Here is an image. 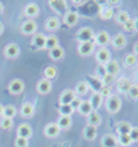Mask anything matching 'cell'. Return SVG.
I'll return each instance as SVG.
<instances>
[{"mask_svg":"<svg viewBox=\"0 0 138 147\" xmlns=\"http://www.w3.org/2000/svg\"><path fill=\"white\" fill-rule=\"evenodd\" d=\"M105 107L111 114H116L119 110L122 109V99H120V96L116 95V94H112L109 98H106Z\"/></svg>","mask_w":138,"mask_h":147,"instance_id":"obj_1","label":"cell"},{"mask_svg":"<svg viewBox=\"0 0 138 147\" xmlns=\"http://www.w3.org/2000/svg\"><path fill=\"white\" fill-rule=\"evenodd\" d=\"M111 34L106 32V30H99L94 34V40H92V43L95 45H98L101 48H105L108 44H111Z\"/></svg>","mask_w":138,"mask_h":147,"instance_id":"obj_2","label":"cell"},{"mask_svg":"<svg viewBox=\"0 0 138 147\" xmlns=\"http://www.w3.org/2000/svg\"><path fill=\"white\" fill-rule=\"evenodd\" d=\"M94 30H92L90 26H84L77 30L76 33V40L79 43H87V41H92L94 40Z\"/></svg>","mask_w":138,"mask_h":147,"instance_id":"obj_3","label":"cell"},{"mask_svg":"<svg viewBox=\"0 0 138 147\" xmlns=\"http://www.w3.org/2000/svg\"><path fill=\"white\" fill-rule=\"evenodd\" d=\"M21 33L25 36H33L36 30H37V24L35 19H27L21 24Z\"/></svg>","mask_w":138,"mask_h":147,"instance_id":"obj_4","label":"cell"},{"mask_svg":"<svg viewBox=\"0 0 138 147\" xmlns=\"http://www.w3.org/2000/svg\"><path fill=\"white\" fill-rule=\"evenodd\" d=\"M25 91V83L21 78H13L8 84V92L11 95H21Z\"/></svg>","mask_w":138,"mask_h":147,"instance_id":"obj_5","label":"cell"},{"mask_svg":"<svg viewBox=\"0 0 138 147\" xmlns=\"http://www.w3.org/2000/svg\"><path fill=\"white\" fill-rule=\"evenodd\" d=\"M111 59H112V55L108 48H99L98 51L95 52V61H97V63L99 66H105Z\"/></svg>","mask_w":138,"mask_h":147,"instance_id":"obj_6","label":"cell"},{"mask_svg":"<svg viewBox=\"0 0 138 147\" xmlns=\"http://www.w3.org/2000/svg\"><path fill=\"white\" fill-rule=\"evenodd\" d=\"M3 54H4V57H6L7 59H15V58L20 57V54H21L20 45L15 44V43H10V44H7L6 47H4Z\"/></svg>","mask_w":138,"mask_h":147,"instance_id":"obj_7","label":"cell"},{"mask_svg":"<svg viewBox=\"0 0 138 147\" xmlns=\"http://www.w3.org/2000/svg\"><path fill=\"white\" fill-rule=\"evenodd\" d=\"M94 50H95V44L92 41L79 43V45H77V54L80 57H90L91 54H94Z\"/></svg>","mask_w":138,"mask_h":147,"instance_id":"obj_8","label":"cell"},{"mask_svg":"<svg viewBox=\"0 0 138 147\" xmlns=\"http://www.w3.org/2000/svg\"><path fill=\"white\" fill-rule=\"evenodd\" d=\"M46 38L47 36L43 33H35L31 40V44L35 50H46Z\"/></svg>","mask_w":138,"mask_h":147,"instance_id":"obj_9","label":"cell"},{"mask_svg":"<svg viewBox=\"0 0 138 147\" xmlns=\"http://www.w3.org/2000/svg\"><path fill=\"white\" fill-rule=\"evenodd\" d=\"M111 44L115 50H123L127 45V37L124 33H116L113 37L111 38Z\"/></svg>","mask_w":138,"mask_h":147,"instance_id":"obj_10","label":"cell"},{"mask_svg":"<svg viewBox=\"0 0 138 147\" xmlns=\"http://www.w3.org/2000/svg\"><path fill=\"white\" fill-rule=\"evenodd\" d=\"M53 90V83L50 81V80H46L44 77L37 81V85H36V91L39 92L40 95H47V94H50Z\"/></svg>","mask_w":138,"mask_h":147,"instance_id":"obj_11","label":"cell"},{"mask_svg":"<svg viewBox=\"0 0 138 147\" xmlns=\"http://www.w3.org/2000/svg\"><path fill=\"white\" fill-rule=\"evenodd\" d=\"M24 14L28 19H35L39 17L40 14V7L36 3H28L25 8H24Z\"/></svg>","mask_w":138,"mask_h":147,"instance_id":"obj_12","label":"cell"},{"mask_svg":"<svg viewBox=\"0 0 138 147\" xmlns=\"http://www.w3.org/2000/svg\"><path fill=\"white\" fill-rule=\"evenodd\" d=\"M59 132H61V129H59V127L57 125V122H50V124H47L46 127H44V129H43L44 136L48 138V139L57 138L59 135Z\"/></svg>","mask_w":138,"mask_h":147,"instance_id":"obj_13","label":"cell"},{"mask_svg":"<svg viewBox=\"0 0 138 147\" xmlns=\"http://www.w3.org/2000/svg\"><path fill=\"white\" fill-rule=\"evenodd\" d=\"M32 134H33V129L28 122H22V124L18 125V128H17V136H18V138H24V139H28V140H29V138L32 136Z\"/></svg>","mask_w":138,"mask_h":147,"instance_id":"obj_14","label":"cell"},{"mask_svg":"<svg viewBox=\"0 0 138 147\" xmlns=\"http://www.w3.org/2000/svg\"><path fill=\"white\" fill-rule=\"evenodd\" d=\"M76 98H77V96H76V94H75L73 90H64L61 92V95H59V105H61V106H62V105H71Z\"/></svg>","mask_w":138,"mask_h":147,"instance_id":"obj_15","label":"cell"},{"mask_svg":"<svg viewBox=\"0 0 138 147\" xmlns=\"http://www.w3.org/2000/svg\"><path fill=\"white\" fill-rule=\"evenodd\" d=\"M79 18H80V15L76 11H66L64 14V24L68 28H73L75 25H77Z\"/></svg>","mask_w":138,"mask_h":147,"instance_id":"obj_16","label":"cell"},{"mask_svg":"<svg viewBox=\"0 0 138 147\" xmlns=\"http://www.w3.org/2000/svg\"><path fill=\"white\" fill-rule=\"evenodd\" d=\"M48 6L51 7V10H54L57 14H62L64 15L66 13V8H68V3L65 0H50Z\"/></svg>","mask_w":138,"mask_h":147,"instance_id":"obj_17","label":"cell"},{"mask_svg":"<svg viewBox=\"0 0 138 147\" xmlns=\"http://www.w3.org/2000/svg\"><path fill=\"white\" fill-rule=\"evenodd\" d=\"M131 81H130V78H127V77H120L116 80V90L120 94H126L127 95V92L130 90V87H131Z\"/></svg>","mask_w":138,"mask_h":147,"instance_id":"obj_18","label":"cell"},{"mask_svg":"<svg viewBox=\"0 0 138 147\" xmlns=\"http://www.w3.org/2000/svg\"><path fill=\"white\" fill-rule=\"evenodd\" d=\"M104 70H105L106 74H109V76H113L116 77L120 73V65H119L118 61H115V59H111L108 63L104 66Z\"/></svg>","mask_w":138,"mask_h":147,"instance_id":"obj_19","label":"cell"},{"mask_svg":"<svg viewBox=\"0 0 138 147\" xmlns=\"http://www.w3.org/2000/svg\"><path fill=\"white\" fill-rule=\"evenodd\" d=\"M101 146L102 147H118V138L113 134H105L101 138Z\"/></svg>","mask_w":138,"mask_h":147,"instance_id":"obj_20","label":"cell"},{"mask_svg":"<svg viewBox=\"0 0 138 147\" xmlns=\"http://www.w3.org/2000/svg\"><path fill=\"white\" fill-rule=\"evenodd\" d=\"M35 105L31 102H25L22 106H21V110H20V114L22 118H31L33 117L35 114Z\"/></svg>","mask_w":138,"mask_h":147,"instance_id":"obj_21","label":"cell"},{"mask_svg":"<svg viewBox=\"0 0 138 147\" xmlns=\"http://www.w3.org/2000/svg\"><path fill=\"white\" fill-rule=\"evenodd\" d=\"M44 26L48 32H55L58 30L59 26H61V21H59L58 17H48L44 22Z\"/></svg>","mask_w":138,"mask_h":147,"instance_id":"obj_22","label":"cell"},{"mask_svg":"<svg viewBox=\"0 0 138 147\" xmlns=\"http://www.w3.org/2000/svg\"><path fill=\"white\" fill-rule=\"evenodd\" d=\"M88 102H90V105H91L92 110H94V111H97V110L101 107L102 102H104V98L101 96V94H99L98 91H95V92H92V95L90 96Z\"/></svg>","mask_w":138,"mask_h":147,"instance_id":"obj_23","label":"cell"},{"mask_svg":"<svg viewBox=\"0 0 138 147\" xmlns=\"http://www.w3.org/2000/svg\"><path fill=\"white\" fill-rule=\"evenodd\" d=\"M88 90H90V84L87 83V81H79V83L76 84V87H75V94L77 98L80 96L86 95V94H88Z\"/></svg>","mask_w":138,"mask_h":147,"instance_id":"obj_24","label":"cell"},{"mask_svg":"<svg viewBox=\"0 0 138 147\" xmlns=\"http://www.w3.org/2000/svg\"><path fill=\"white\" fill-rule=\"evenodd\" d=\"M48 57L51 58L53 61H61V59H64V57H65V50L61 45H57L55 48L48 51Z\"/></svg>","mask_w":138,"mask_h":147,"instance_id":"obj_25","label":"cell"},{"mask_svg":"<svg viewBox=\"0 0 138 147\" xmlns=\"http://www.w3.org/2000/svg\"><path fill=\"white\" fill-rule=\"evenodd\" d=\"M72 117H65V115H59L58 121H57V125L59 127L61 131H68V129L72 127Z\"/></svg>","mask_w":138,"mask_h":147,"instance_id":"obj_26","label":"cell"},{"mask_svg":"<svg viewBox=\"0 0 138 147\" xmlns=\"http://www.w3.org/2000/svg\"><path fill=\"white\" fill-rule=\"evenodd\" d=\"M101 122H102V117L98 111H92L90 115H87V125H91V127L97 128Z\"/></svg>","mask_w":138,"mask_h":147,"instance_id":"obj_27","label":"cell"},{"mask_svg":"<svg viewBox=\"0 0 138 147\" xmlns=\"http://www.w3.org/2000/svg\"><path fill=\"white\" fill-rule=\"evenodd\" d=\"M97 134H98V131L95 127H91V125H87L84 129H83V136H84L86 140H95V138H97Z\"/></svg>","mask_w":138,"mask_h":147,"instance_id":"obj_28","label":"cell"},{"mask_svg":"<svg viewBox=\"0 0 138 147\" xmlns=\"http://www.w3.org/2000/svg\"><path fill=\"white\" fill-rule=\"evenodd\" d=\"M131 128H133V125L128 121H119L118 125H116L118 135H128Z\"/></svg>","mask_w":138,"mask_h":147,"instance_id":"obj_29","label":"cell"},{"mask_svg":"<svg viewBox=\"0 0 138 147\" xmlns=\"http://www.w3.org/2000/svg\"><path fill=\"white\" fill-rule=\"evenodd\" d=\"M115 17V11H113V8L111 7H101V10H99V18L104 19V21H109Z\"/></svg>","mask_w":138,"mask_h":147,"instance_id":"obj_30","label":"cell"},{"mask_svg":"<svg viewBox=\"0 0 138 147\" xmlns=\"http://www.w3.org/2000/svg\"><path fill=\"white\" fill-rule=\"evenodd\" d=\"M77 111H79L82 115H84V117H87V115H90L94 111L91 107V105H90V102L88 100H82V103H80L79 109H77Z\"/></svg>","mask_w":138,"mask_h":147,"instance_id":"obj_31","label":"cell"},{"mask_svg":"<svg viewBox=\"0 0 138 147\" xmlns=\"http://www.w3.org/2000/svg\"><path fill=\"white\" fill-rule=\"evenodd\" d=\"M43 74H44V78H46V80H50V81H51V80H54L55 77L58 76V70H57L55 66H51V65H50V66H46V69L43 70Z\"/></svg>","mask_w":138,"mask_h":147,"instance_id":"obj_32","label":"cell"},{"mask_svg":"<svg viewBox=\"0 0 138 147\" xmlns=\"http://www.w3.org/2000/svg\"><path fill=\"white\" fill-rule=\"evenodd\" d=\"M15 115H17V107H15L14 105H7V106H4V110H3V117H4V118L14 120Z\"/></svg>","mask_w":138,"mask_h":147,"instance_id":"obj_33","label":"cell"},{"mask_svg":"<svg viewBox=\"0 0 138 147\" xmlns=\"http://www.w3.org/2000/svg\"><path fill=\"white\" fill-rule=\"evenodd\" d=\"M113 18H115V21L118 22L119 25H124L126 22L130 19V14L127 13V11H123V10H122V11H119V13L115 14Z\"/></svg>","mask_w":138,"mask_h":147,"instance_id":"obj_34","label":"cell"},{"mask_svg":"<svg viewBox=\"0 0 138 147\" xmlns=\"http://www.w3.org/2000/svg\"><path fill=\"white\" fill-rule=\"evenodd\" d=\"M57 45H59L58 37H57L55 34H48V36H47V38H46V48L50 51V50L55 48Z\"/></svg>","mask_w":138,"mask_h":147,"instance_id":"obj_35","label":"cell"},{"mask_svg":"<svg viewBox=\"0 0 138 147\" xmlns=\"http://www.w3.org/2000/svg\"><path fill=\"white\" fill-rule=\"evenodd\" d=\"M118 146H122V147H130L133 144V140L128 135H118Z\"/></svg>","mask_w":138,"mask_h":147,"instance_id":"obj_36","label":"cell"},{"mask_svg":"<svg viewBox=\"0 0 138 147\" xmlns=\"http://www.w3.org/2000/svg\"><path fill=\"white\" fill-rule=\"evenodd\" d=\"M138 62V57H135L134 54H127L123 59V63H124L126 67H133V66H135Z\"/></svg>","mask_w":138,"mask_h":147,"instance_id":"obj_37","label":"cell"},{"mask_svg":"<svg viewBox=\"0 0 138 147\" xmlns=\"http://www.w3.org/2000/svg\"><path fill=\"white\" fill-rule=\"evenodd\" d=\"M73 111H75V110L72 109V106H71V105H62V106L59 105V106H58V113L61 115L71 117V115L73 114Z\"/></svg>","mask_w":138,"mask_h":147,"instance_id":"obj_38","label":"cell"},{"mask_svg":"<svg viewBox=\"0 0 138 147\" xmlns=\"http://www.w3.org/2000/svg\"><path fill=\"white\" fill-rule=\"evenodd\" d=\"M127 96L131 99V100H138V83H133L130 90L127 92Z\"/></svg>","mask_w":138,"mask_h":147,"instance_id":"obj_39","label":"cell"},{"mask_svg":"<svg viewBox=\"0 0 138 147\" xmlns=\"http://www.w3.org/2000/svg\"><path fill=\"white\" fill-rule=\"evenodd\" d=\"M13 125H14V120L4 118V117L0 118V128L3 129V131H10V129L13 128Z\"/></svg>","mask_w":138,"mask_h":147,"instance_id":"obj_40","label":"cell"},{"mask_svg":"<svg viewBox=\"0 0 138 147\" xmlns=\"http://www.w3.org/2000/svg\"><path fill=\"white\" fill-rule=\"evenodd\" d=\"M113 83H115V77L109 76V74H106V73L102 76V78H101V84H102L104 87H111Z\"/></svg>","mask_w":138,"mask_h":147,"instance_id":"obj_41","label":"cell"},{"mask_svg":"<svg viewBox=\"0 0 138 147\" xmlns=\"http://www.w3.org/2000/svg\"><path fill=\"white\" fill-rule=\"evenodd\" d=\"M29 144V140L28 139H24V138H15V140H14V146L15 147H28Z\"/></svg>","mask_w":138,"mask_h":147,"instance_id":"obj_42","label":"cell"},{"mask_svg":"<svg viewBox=\"0 0 138 147\" xmlns=\"http://www.w3.org/2000/svg\"><path fill=\"white\" fill-rule=\"evenodd\" d=\"M122 26H123V30H124V32H127V33L134 32V19L130 18L124 25H122Z\"/></svg>","mask_w":138,"mask_h":147,"instance_id":"obj_43","label":"cell"},{"mask_svg":"<svg viewBox=\"0 0 138 147\" xmlns=\"http://www.w3.org/2000/svg\"><path fill=\"white\" fill-rule=\"evenodd\" d=\"M98 92L101 94V96H102V98H109V96L112 95V92H111V87H104V85H102V87L99 88Z\"/></svg>","mask_w":138,"mask_h":147,"instance_id":"obj_44","label":"cell"},{"mask_svg":"<svg viewBox=\"0 0 138 147\" xmlns=\"http://www.w3.org/2000/svg\"><path fill=\"white\" fill-rule=\"evenodd\" d=\"M128 136L131 138L133 143L138 142V127H133L131 131H130V134H128Z\"/></svg>","mask_w":138,"mask_h":147,"instance_id":"obj_45","label":"cell"},{"mask_svg":"<svg viewBox=\"0 0 138 147\" xmlns=\"http://www.w3.org/2000/svg\"><path fill=\"white\" fill-rule=\"evenodd\" d=\"M80 103H82V99H80V98H76V99L71 103V106H72L73 110H77L79 109V106H80Z\"/></svg>","mask_w":138,"mask_h":147,"instance_id":"obj_46","label":"cell"},{"mask_svg":"<svg viewBox=\"0 0 138 147\" xmlns=\"http://www.w3.org/2000/svg\"><path fill=\"white\" fill-rule=\"evenodd\" d=\"M106 4H108V7L113 8V7L120 6V4H122V1H106Z\"/></svg>","mask_w":138,"mask_h":147,"instance_id":"obj_47","label":"cell"},{"mask_svg":"<svg viewBox=\"0 0 138 147\" xmlns=\"http://www.w3.org/2000/svg\"><path fill=\"white\" fill-rule=\"evenodd\" d=\"M133 54H134L135 57H138V41H135L134 45H133Z\"/></svg>","mask_w":138,"mask_h":147,"instance_id":"obj_48","label":"cell"},{"mask_svg":"<svg viewBox=\"0 0 138 147\" xmlns=\"http://www.w3.org/2000/svg\"><path fill=\"white\" fill-rule=\"evenodd\" d=\"M134 32H138V17L134 18Z\"/></svg>","mask_w":138,"mask_h":147,"instance_id":"obj_49","label":"cell"},{"mask_svg":"<svg viewBox=\"0 0 138 147\" xmlns=\"http://www.w3.org/2000/svg\"><path fill=\"white\" fill-rule=\"evenodd\" d=\"M3 33H4V24L0 21V36H1Z\"/></svg>","mask_w":138,"mask_h":147,"instance_id":"obj_50","label":"cell"},{"mask_svg":"<svg viewBox=\"0 0 138 147\" xmlns=\"http://www.w3.org/2000/svg\"><path fill=\"white\" fill-rule=\"evenodd\" d=\"M3 110H4V106L0 103V117H3Z\"/></svg>","mask_w":138,"mask_h":147,"instance_id":"obj_51","label":"cell"},{"mask_svg":"<svg viewBox=\"0 0 138 147\" xmlns=\"http://www.w3.org/2000/svg\"><path fill=\"white\" fill-rule=\"evenodd\" d=\"M3 11H4V4H3V3L0 1V14L3 13Z\"/></svg>","mask_w":138,"mask_h":147,"instance_id":"obj_52","label":"cell"}]
</instances>
